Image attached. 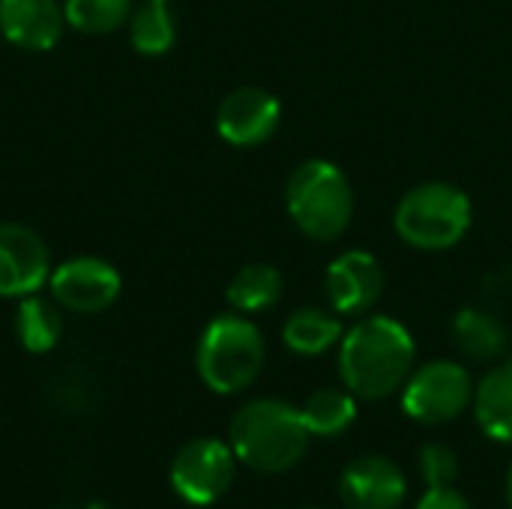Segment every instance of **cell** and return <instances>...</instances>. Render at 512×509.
I'll return each mask as SVG.
<instances>
[{
  "label": "cell",
  "mask_w": 512,
  "mask_h": 509,
  "mask_svg": "<svg viewBox=\"0 0 512 509\" xmlns=\"http://www.w3.org/2000/svg\"><path fill=\"white\" fill-rule=\"evenodd\" d=\"M417 363L408 327L390 315H363L339 342V375L357 399L381 402L405 387Z\"/></svg>",
  "instance_id": "1"
},
{
  "label": "cell",
  "mask_w": 512,
  "mask_h": 509,
  "mask_svg": "<svg viewBox=\"0 0 512 509\" xmlns=\"http://www.w3.org/2000/svg\"><path fill=\"white\" fill-rule=\"evenodd\" d=\"M309 429L300 408L282 399H255L246 402L231 426L228 444L246 468L258 474H285L303 462L309 450Z\"/></svg>",
  "instance_id": "2"
},
{
  "label": "cell",
  "mask_w": 512,
  "mask_h": 509,
  "mask_svg": "<svg viewBox=\"0 0 512 509\" xmlns=\"http://www.w3.org/2000/svg\"><path fill=\"white\" fill-rule=\"evenodd\" d=\"M291 222L318 243L339 240L354 219V189L348 174L330 159L300 162L285 183Z\"/></svg>",
  "instance_id": "3"
},
{
  "label": "cell",
  "mask_w": 512,
  "mask_h": 509,
  "mask_svg": "<svg viewBox=\"0 0 512 509\" xmlns=\"http://www.w3.org/2000/svg\"><path fill=\"white\" fill-rule=\"evenodd\" d=\"M474 222V204L456 183L426 180L411 186L393 213L402 243L420 252H444L465 240Z\"/></svg>",
  "instance_id": "4"
},
{
  "label": "cell",
  "mask_w": 512,
  "mask_h": 509,
  "mask_svg": "<svg viewBox=\"0 0 512 509\" xmlns=\"http://www.w3.org/2000/svg\"><path fill=\"white\" fill-rule=\"evenodd\" d=\"M264 357L267 345L261 330L246 315L231 312L216 315L204 327L195 351V366L207 390L219 396H234L255 384L264 369Z\"/></svg>",
  "instance_id": "5"
},
{
  "label": "cell",
  "mask_w": 512,
  "mask_h": 509,
  "mask_svg": "<svg viewBox=\"0 0 512 509\" xmlns=\"http://www.w3.org/2000/svg\"><path fill=\"white\" fill-rule=\"evenodd\" d=\"M471 372L456 360H432L414 366L402 387V411L423 426H444L459 420L474 402Z\"/></svg>",
  "instance_id": "6"
},
{
  "label": "cell",
  "mask_w": 512,
  "mask_h": 509,
  "mask_svg": "<svg viewBox=\"0 0 512 509\" xmlns=\"http://www.w3.org/2000/svg\"><path fill=\"white\" fill-rule=\"evenodd\" d=\"M237 456L219 438H195L183 444L171 462V486L192 507L216 504L234 483Z\"/></svg>",
  "instance_id": "7"
},
{
  "label": "cell",
  "mask_w": 512,
  "mask_h": 509,
  "mask_svg": "<svg viewBox=\"0 0 512 509\" xmlns=\"http://www.w3.org/2000/svg\"><path fill=\"white\" fill-rule=\"evenodd\" d=\"M123 279L114 264L96 255H78L57 264L48 276L51 297L75 312V315H96L105 312L120 297Z\"/></svg>",
  "instance_id": "8"
},
{
  "label": "cell",
  "mask_w": 512,
  "mask_h": 509,
  "mask_svg": "<svg viewBox=\"0 0 512 509\" xmlns=\"http://www.w3.org/2000/svg\"><path fill=\"white\" fill-rule=\"evenodd\" d=\"M324 294L336 315L363 318L384 294V267L366 249H345L324 273Z\"/></svg>",
  "instance_id": "9"
},
{
  "label": "cell",
  "mask_w": 512,
  "mask_h": 509,
  "mask_svg": "<svg viewBox=\"0 0 512 509\" xmlns=\"http://www.w3.org/2000/svg\"><path fill=\"white\" fill-rule=\"evenodd\" d=\"M51 270V252L33 228L0 222V297L21 300L39 294Z\"/></svg>",
  "instance_id": "10"
},
{
  "label": "cell",
  "mask_w": 512,
  "mask_h": 509,
  "mask_svg": "<svg viewBox=\"0 0 512 509\" xmlns=\"http://www.w3.org/2000/svg\"><path fill=\"white\" fill-rule=\"evenodd\" d=\"M282 123V102L264 87H237L216 108V132L231 147H261Z\"/></svg>",
  "instance_id": "11"
},
{
  "label": "cell",
  "mask_w": 512,
  "mask_h": 509,
  "mask_svg": "<svg viewBox=\"0 0 512 509\" xmlns=\"http://www.w3.org/2000/svg\"><path fill=\"white\" fill-rule=\"evenodd\" d=\"M345 509H399L408 495L402 468L387 456H360L339 477Z\"/></svg>",
  "instance_id": "12"
},
{
  "label": "cell",
  "mask_w": 512,
  "mask_h": 509,
  "mask_svg": "<svg viewBox=\"0 0 512 509\" xmlns=\"http://www.w3.org/2000/svg\"><path fill=\"white\" fill-rule=\"evenodd\" d=\"M66 27V12L57 0H0V33L15 48L51 51Z\"/></svg>",
  "instance_id": "13"
},
{
  "label": "cell",
  "mask_w": 512,
  "mask_h": 509,
  "mask_svg": "<svg viewBox=\"0 0 512 509\" xmlns=\"http://www.w3.org/2000/svg\"><path fill=\"white\" fill-rule=\"evenodd\" d=\"M453 342L474 363H495L510 351L507 324L489 309H459L453 318Z\"/></svg>",
  "instance_id": "14"
},
{
  "label": "cell",
  "mask_w": 512,
  "mask_h": 509,
  "mask_svg": "<svg viewBox=\"0 0 512 509\" xmlns=\"http://www.w3.org/2000/svg\"><path fill=\"white\" fill-rule=\"evenodd\" d=\"M342 336H345L342 315H336L333 309H321V306H303L291 312L282 327L285 348L300 357H321L330 348H336Z\"/></svg>",
  "instance_id": "15"
},
{
  "label": "cell",
  "mask_w": 512,
  "mask_h": 509,
  "mask_svg": "<svg viewBox=\"0 0 512 509\" xmlns=\"http://www.w3.org/2000/svg\"><path fill=\"white\" fill-rule=\"evenodd\" d=\"M471 408L492 441L512 444V363H501L480 378Z\"/></svg>",
  "instance_id": "16"
},
{
  "label": "cell",
  "mask_w": 512,
  "mask_h": 509,
  "mask_svg": "<svg viewBox=\"0 0 512 509\" xmlns=\"http://www.w3.org/2000/svg\"><path fill=\"white\" fill-rule=\"evenodd\" d=\"M15 336L24 351L48 354L63 339V306L51 297H21L15 309Z\"/></svg>",
  "instance_id": "17"
},
{
  "label": "cell",
  "mask_w": 512,
  "mask_h": 509,
  "mask_svg": "<svg viewBox=\"0 0 512 509\" xmlns=\"http://www.w3.org/2000/svg\"><path fill=\"white\" fill-rule=\"evenodd\" d=\"M282 291H285V279L273 264H246L231 279L225 297L234 312L258 315L273 309L282 300Z\"/></svg>",
  "instance_id": "18"
},
{
  "label": "cell",
  "mask_w": 512,
  "mask_h": 509,
  "mask_svg": "<svg viewBox=\"0 0 512 509\" xmlns=\"http://www.w3.org/2000/svg\"><path fill=\"white\" fill-rule=\"evenodd\" d=\"M129 42L141 57H162L177 42V21L165 0H144L132 9L129 21Z\"/></svg>",
  "instance_id": "19"
},
{
  "label": "cell",
  "mask_w": 512,
  "mask_h": 509,
  "mask_svg": "<svg viewBox=\"0 0 512 509\" xmlns=\"http://www.w3.org/2000/svg\"><path fill=\"white\" fill-rule=\"evenodd\" d=\"M300 414L312 438H339L357 420V396L351 390L324 387L303 402Z\"/></svg>",
  "instance_id": "20"
},
{
  "label": "cell",
  "mask_w": 512,
  "mask_h": 509,
  "mask_svg": "<svg viewBox=\"0 0 512 509\" xmlns=\"http://www.w3.org/2000/svg\"><path fill=\"white\" fill-rule=\"evenodd\" d=\"M132 9V0H63L66 24L87 36L114 33L129 21Z\"/></svg>",
  "instance_id": "21"
},
{
  "label": "cell",
  "mask_w": 512,
  "mask_h": 509,
  "mask_svg": "<svg viewBox=\"0 0 512 509\" xmlns=\"http://www.w3.org/2000/svg\"><path fill=\"white\" fill-rule=\"evenodd\" d=\"M420 477L426 489H450L459 480V456L447 444H426L420 450Z\"/></svg>",
  "instance_id": "22"
},
{
  "label": "cell",
  "mask_w": 512,
  "mask_h": 509,
  "mask_svg": "<svg viewBox=\"0 0 512 509\" xmlns=\"http://www.w3.org/2000/svg\"><path fill=\"white\" fill-rule=\"evenodd\" d=\"M417 509H474L471 501L456 492L453 486L450 489H426V495L420 498Z\"/></svg>",
  "instance_id": "23"
},
{
  "label": "cell",
  "mask_w": 512,
  "mask_h": 509,
  "mask_svg": "<svg viewBox=\"0 0 512 509\" xmlns=\"http://www.w3.org/2000/svg\"><path fill=\"white\" fill-rule=\"evenodd\" d=\"M507 501H510V509H512V468H510V477H507Z\"/></svg>",
  "instance_id": "24"
},
{
  "label": "cell",
  "mask_w": 512,
  "mask_h": 509,
  "mask_svg": "<svg viewBox=\"0 0 512 509\" xmlns=\"http://www.w3.org/2000/svg\"><path fill=\"white\" fill-rule=\"evenodd\" d=\"M84 509H111L108 504H102V501H93V504H87Z\"/></svg>",
  "instance_id": "25"
},
{
  "label": "cell",
  "mask_w": 512,
  "mask_h": 509,
  "mask_svg": "<svg viewBox=\"0 0 512 509\" xmlns=\"http://www.w3.org/2000/svg\"><path fill=\"white\" fill-rule=\"evenodd\" d=\"M165 3H168V0H165Z\"/></svg>",
  "instance_id": "26"
},
{
  "label": "cell",
  "mask_w": 512,
  "mask_h": 509,
  "mask_svg": "<svg viewBox=\"0 0 512 509\" xmlns=\"http://www.w3.org/2000/svg\"><path fill=\"white\" fill-rule=\"evenodd\" d=\"M309 509H312V507H309Z\"/></svg>",
  "instance_id": "27"
}]
</instances>
